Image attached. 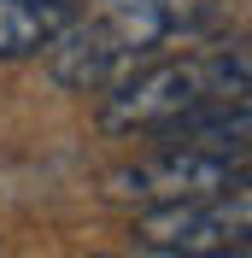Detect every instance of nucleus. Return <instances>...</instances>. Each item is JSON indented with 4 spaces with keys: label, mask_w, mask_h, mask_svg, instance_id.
<instances>
[{
    "label": "nucleus",
    "mask_w": 252,
    "mask_h": 258,
    "mask_svg": "<svg viewBox=\"0 0 252 258\" xmlns=\"http://www.w3.org/2000/svg\"><path fill=\"white\" fill-rule=\"evenodd\" d=\"M176 30H188V0H106L94 18H77L47 47V71L65 88L94 94L153 64Z\"/></svg>",
    "instance_id": "nucleus-1"
},
{
    "label": "nucleus",
    "mask_w": 252,
    "mask_h": 258,
    "mask_svg": "<svg viewBox=\"0 0 252 258\" xmlns=\"http://www.w3.org/2000/svg\"><path fill=\"white\" fill-rule=\"evenodd\" d=\"M235 100H246V53L211 47V53H182L164 64H141L123 82H111L100 123L123 129V135L129 129H170L194 112L235 106Z\"/></svg>",
    "instance_id": "nucleus-2"
},
{
    "label": "nucleus",
    "mask_w": 252,
    "mask_h": 258,
    "mask_svg": "<svg viewBox=\"0 0 252 258\" xmlns=\"http://www.w3.org/2000/svg\"><path fill=\"white\" fill-rule=\"evenodd\" d=\"M246 229H252V200L246 188L229 194H205V200H170V206H153L135 223V241L153 246V252H246Z\"/></svg>",
    "instance_id": "nucleus-3"
},
{
    "label": "nucleus",
    "mask_w": 252,
    "mask_h": 258,
    "mask_svg": "<svg viewBox=\"0 0 252 258\" xmlns=\"http://www.w3.org/2000/svg\"><path fill=\"white\" fill-rule=\"evenodd\" d=\"M111 182H117V194H135V200L170 206V200H205V194L246 188V164L211 159V153H188V147H164L158 159L129 164V170H117Z\"/></svg>",
    "instance_id": "nucleus-4"
},
{
    "label": "nucleus",
    "mask_w": 252,
    "mask_h": 258,
    "mask_svg": "<svg viewBox=\"0 0 252 258\" xmlns=\"http://www.w3.org/2000/svg\"><path fill=\"white\" fill-rule=\"evenodd\" d=\"M77 24L71 0H0V59H35Z\"/></svg>",
    "instance_id": "nucleus-5"
},
{
    "label": "nucleus",
    "mask_w": 252,
    "mask_h": 258,
    "mask_svg": "<svg viewBox=\"0 0 252 258\" xmlns=\"http://www.w3.org/2000/svg\"><path fill=\"white\" fill-rule=\"evenodd\" d=\"M135 258H194V252H153V246H147V252H135ZM211 258H246V252H211Z\"/></svg>",
    "instance_id": "nucleus-6"
}]
</instances>
